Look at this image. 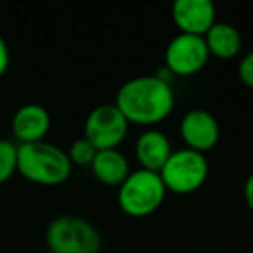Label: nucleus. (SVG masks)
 Returning <instances> with one entry per match:
<instances>
[{
    "mask_svg": "<svg viewBox=\"0 0 253 253\" xmlns=\"http://www.w3.org/2000/svg\"><path fill=\"white\" fill-rule=\"evenodd\" d=\"M115 104L128 123L156 125L172 115L175 92L172 84L158 75H141L120 85Z\"/></svg>",
    "mask_w": 253,
    "mask_h": 253,
    "instance_id": "1",
    "label": "nucleus"
},
{
    "mask_svg": "<svg viewBox=\"0 0 253 253\" xmlns=\"http://www.w3.org/2000/svg\"><path fill=\"white\" fill-rule=\"evenodd\" d=\"M68 153L52 142L40 141L18 146V172L39 186H61L71 175Z\"/></svg>",
    "mask_w": 253,
    "mask_h": 253,
    "instance_id": "2",
    "label": "nucleus"
},
{
    "mask_svg": "<svg viewBox=\"0 0 253 253\" xmlns=\"http://www.w3.org/2000/svg\"><path fill=\"white\" fill-rule=\"evenodd\" d=\"M167 187L158 172L146 169L132 170L130 175L118 187L116 200L123 213L128 217L141 218L155 213L163 205Z\"/></svg>",
    "mask_w": 253,
    "mask_h": 253,
    "instance_id": "3",
    "label": "nucleus"
},
{
    "mask_svg": "<svg viewBox=\"0 0 253 253\" xmlns=\"http://www.w3.org/2000/svg\"><path fill=\"white\" fill-rule=\"evenodd\" d=\"M45 243L52 253H99L101 232L92 222L78 215H59L47 225Z\"/></svg>",
    "mask_w": 253,
    "mask_h": 253,
    "instance_id": "4",
    "label": "nucleus"
},
{
    "mask_svg": "<svg viewBox=\"0 0 253 253\" xmlns=\"http://www.w3.org/2000/svg\"><path fill=\"white\" fill-rule=\"evenodd\" d=\"M208 172L210 167L203 153L182 148L170 155L163 169L160 170V177L167 191L175 194H191L207 182Z\"/></svg>",
    "mask_w": 253,
    "mask_h": 253,
    "instance_id": "5",
    "label": "nucleus"
},
{
    "mask_svg": "<svg viewBox=\"0 0 253 253\" xmlns=\"http://www.w3.org/2000/svg\"><path fill=\"white\" fill-rule=\"evenodd\" d=\"M130 123L115 102L99 104L87 115L84 123V137L97 151L102 149H118L126 139Z\"/></svg>",
    "mask_w": 253,
    "mask_h": 253,
    "instance_id": "6",
    "label": "nucleus"
},
{
    "mask_svg": "<svg viewBox=\"0 0 253 253\" xmlns=\"http://www.w3.org/2000/svg\"><path fill=\"white\" fill-rule=\"evenodd\" d=\"M210 59L205 37L177 33L165 49V68L172 77H193L207 66Z\"/></svg>",
    "mask_w": 253,
    "mask_h": 253,
    "instance_id": "7",
    "label": "nucleus"
},
{
    "mask_svg": "<svg viewBox=\"0 0 253 253\" xmlns=\"http://www.w3.org/2000/svg\"><path fill=\"white\" fill-rule=\"evenodd\" d=\"M179 135L187 149L205 155L218 144L220 125L210 111L194 108L184 113V116L180 118Z\"/></svg>",
    "mask_w": 253,
    "mask_h": 253,
    "instance_id": "8",
    "label": "nucleus"
},
{
    "mask_svg": "<svg viewBox=\"0 0 253 253\" xmlns=\"http://www.w3.org/2000/svg\"><path fill=\"white\" fill-rule=\"evenodd\" d=\"M172 19L179 33L205 37L217 23V7L210 0H177L172 5Z\"/></svg>",
    "mask_w": 253,
    "mask_h": 253,
    "instance_id": "9",
    "label": "nucleus"
},
{
    "mask_svg": "<svg viewBox=\"0 0 253 253\" xmlns=\"http://www.w3.org/2000/svg\"><path fill=\"white\" fill-rule=\"evenodd\" d=\"M11 128L19 144L40 142L50 130V115L40 104H25L14 113Z\"/></svg>",
    "mask_w": 253,
    "mask_h": 253,
    "instance_id": "10",
    "label": "nucleus"
},
{
    "mask_svg": "<svg viewBox=\"0 0 253 253\" xmlns=\"http://www.w3.org/2000/svg\"><path fill=\"white\" fill-rule=\"evenodd\" d=\"M134 149L141 169L158 173L173 153L169 135L158 128H146L144 132H141Z\"/></svg>",
    "mask_w": 253,
    "mask_h": 253,
    "instance_id": "11",
    "label": "nucleus"
},
{
    "mask_svg": "<svg viewBox=\"0 0 253 253\" xmlns=\"http://www.w3.org/2000/svg\"><path fill=\"white\" fill-rule=\"evenodd\" d=\"M94 177L101 184L109 187H120L123 180L130 175V163L118 149H102L97 151L90 165Z\"/></svg>",
    "mask_w": 253,
    "mask_h": 253,
    "instance_id": "12",
    "label": "nucleus"
},
{
    "mask_svg": "<svg viewBox=\"0 0 253 253\" xmlns=\"http://www.w3.org/2000/svg\"><path fill=\"white\" fill-rule=\"evenodd\" d=\"M210 56L220 61H229L239 56L243 49V37L239 30L231 23L217 21L207 33H205Z\"/></svg>",
    "mask_w": 253,
    "mask_h": 253,
    "instance_id": "13",
    "label": "nucleus"
},
{
    "mask_svg": "<svg viewBox=\"0 0 253 253\" xmlns=\"http://www.w3.org/2000/svg\"><path fill=\"white\" fill-rule=\"evenodd\" d=\"M18 172V146L7 139H0V186L11 180Z\"/></svg>",
    "mask_w": 253,
    "mask_h": 253,
    "instance_id": "14",
    "label": "nucleus"
},
{
    "mask_svg": "<svg viewBox=\"0 0 253 253\" xmlns=\"http://www.w3.org/2000/svg\"><path fill=\"white\" fill-rule=\"evenodd\" d=\"M66 153H68V158H70L71 165L90 167L95 155H97V149H95L85 137H80L71 142L70 149H68Z\"/></svg>",
    "mask_w": 253,
    "mask_h": 253,
    "instance_id": "15",
    "label": "nucleus"
},
{
    "mask_svg": "<svg viewBox=\"0 0 253 253\" xmlns=\"http://www.w3.org/2000/svg\"><path fill=\"white\" fill-rule=\"evenodd\" d=\"M238 77L243 85L248 88H253V50L241 57L238 64Z\"/></svg>",
    "mask_w": 253,
    "mask_h": 253,
    "instance_id": "16",
    "label": "nucleus"
},
{
    "mask_svg": "<svg viewBox=\"0 0 253 253\" xmlns=\"http://www.w3.org/2000/svg\"><path fill=\"white\" fill-rule=\"evenodd\" d=\"M9 63H11V52H9V45L4 40V37L0 35V78L4 77L5 71L9 68Z\"/></svg>",
    "mask_w": 253,
    "mask_h": 253,
    "instance_id": "17",
    "label": "nucleus"
},
{
    "mask_svg": "<svg viewBox=\"0 0 253 253\" xmlns=\"http://www.w3.org/2000/svg\"><path fill=\"white\" fill-rule=\"evenodd\" d=\"M243 193H245V201L248 205V208L253 211V172L246 177L245 187H243Z\"/></svg>",
    "mask_w": 253,
    "mask_h": 253,
    "instance_id": "18",
    "label": "nucleus"
},
{
    "mask_svg": "<svg viewBox=\"0 0 253 253\" xmlns=\"http://www.w3.org/2000/svg\"><path fill=\"white\" fill-rule=\"evenodd\" d=\"M47 253H52V252H47Z\"/></svg>",
    "mask_w": 253,
    "mask_h": 253,
    "instance_id": "19",
    "label": "nucleus"
}]
</instances>
